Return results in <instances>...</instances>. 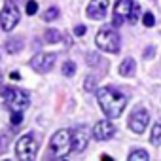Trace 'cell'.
<instances>
[{
    "instance_id": "obj_19",
    "label": "cell",
    "mask_w": 161,
    "mask_h": 161,
    "mask_svg": "<svg viewBox=\"0 0 161 161\" xmlns=\"http://www.w3.org/2000/svg\"><path fill=\"white\" fill-rule=\"evenodd\" d=\"M129 159H131V161H136V159L148 161V159H150V155H148V152H144V150H135V152H131V153H129Z\"/></svg>"
},
{
    "instance_id": "obj_15",
    "label": "cell",
    "mask_w": 161,
    "mask_h": 161,
    "mask_svg": "<svg viewBox=\"0 0 161 161\" xmlns=\"http://www.w3.org/2000/svg\"><path fill=\"white\" fill-rule=\"evenodd\" d=\"M150 142H152L153 146H159V144H161V121L153 123V127H152V135H150Z\"/></svg>"
},
{
    "instance_id": "obj_28",
    "label": "cell",
    "mask_w": 161,
    "mask_h": 161,
    "mask_svg": "<svg viewBox=\"0 0 161 161\" xmlns=\"http://www.w3.org/2000/svg\"><path fill=\"white\" fill-rule=\"evenodd\" d=\"M153 53H155V49H153V47H148V49L144 51V57H146V59H150V57H152Z\"/></svg>"
},
{
    "instance_id": "obj_24",
    "label": "cell",
    "mask_w": 161,
    "mask_h": 161,
    "mask_svg": "<svg viewBox=\"0 0 161 161\" xmlns=\"http://www.w3.org/2000/svg\"><path fill=\"white\" fill-rule=\"evenodd\" d=\"M38 12V4H36V0H29L27 2V15H34Z\"/></svg>"
},
{
    "instance_id": "obj_3",
    "label": "cell",
    "mask_w": 161,
    "mask_h": 161,
    "mask_svg": "<svg viewBox=\"0 0 161 161\" xmlns=\"http://www.w3.org/2000/svg\"><path fill=\"white\" fill-rule=\"evenodd\" d=\"M99 49L106 51V53H118L119 51V46H121V38L118 34V31L112 27H104L97 32V38H95Z\"/></svg>"
},
{
    "instance_id": "obj_22",
    "label": "cell",
    "mask_w": 161,
    "mask_h": 161,
    "mask_svg": "<svg viewBox=\"0 0 161 161\" xmlns=\"http://www.w3.org/2000/svg\"><path fill=\"white\" fill-rule=\"evenodd\" d=\"M10 138H12V135H0V155H2L4 152H6V148H8V144H10Z\"/></svg>"
},
{
    "instance_id": "obj_9",
    "label": "cell",
    "mask_w": 161,
    "mask_h": 161,
    "mask_svg": "<svg viewBox=\"0 0 161 161\" xmlns=\"http://www.w3.org/2000/svg\"><path fill=\"white\" fill-rule=\"evenodd\" d=\"M148 121H150V114H148L142 106H138V108L133 110V114H131V118H129V129H131L133 133H138V135H140V133L146 129Z\"/></svg>"
},
{
    "instance_id": "obj_16",
    "label": "cell",
    "mask_w": 161,
    "mask_h": 161,
    "mask_svg": "<svg viewBox=\"0 0 161 161\" xmlns=\"http://www.w3.org/2000/svg\"><path fill=\"white\" fill-rule=\"evenodd\" d=\"M44 38H46V42H47V44H57V42H61V32H59V31H55V29H47Z\"/></svg>"
},
{
    "instance_id": "obj_14",
    "label": "cell",
    "mask_w": 161,
    "mask_h": 161,
    "mask_svg": "<svg viewBox=\"0 0 161 161\" xmlns=\"http://www.w3.org/2000/svg\"><path fill=\"white\" fill-rule=\"evenodd\" d=\"M135 68H136L135 59H133V57H127V59L119 64V74H121V76H125V78H131V76L135 74Z\"/></svg>"
},
{
    "instance_id": "obj_11",
    "label": "cell",
    "mask_w": 161,
    "mask_h": 161,
    "mask_svg": "<svg viewBox=\"0 0 161 161\" xmlns=\"http://www.w3.org/2000/svg\"><path fill=\"white\" fill-rule=\"evenodd\" d=\"M116 135V127L110 119H101L93 127V138L95 140H110Z\"/></svg>"
},
{
    "instance_id": "obj_13",
    "label": "cell",
    "mask_w": 161,
    "mask_h": 161,
    "mask_svg": "<svg viewBox=\"0 0 161 161\" xmlns=\"http://www.w3.org/2000/svg\"><path fill=\"white\" fill-rule=\"evenodd\" d=\"M4 47H6V51H8L10 55H17V53H19V51H21V49L25 47V42H23V40H21L19 36H15V38L8 40Z\"/></svg>"
},
{
    "instance_id": "obj_17",
    "label": "cell",
    "mask_w": 161,
    "mask_h": 161,
    "mask_svg": "<svg viewBox=\"0 0 161 161\" xmlns=\"http://www.w3.org/2000/svg\"><path fill=\"white\" fill-rule=\"evenodd\" d=\"M57 17H59V10H57V8H47V10L42 14V19L47 21V23H49V21H55Z\"/></svg>"
},
{
    "instance_id": "obj_7",
    "label": "cell",
    "mask_w": 161,
    "mask_h": 161,
    "mask_svg": "<svg viewBox=\"0 0 161 161\" xmlns=\"http://www.w3.org/2000/svg\"><path fill=\"white\" fill-rule=\"evenodd\" d=\"M55 61H57V55L55 53H36L32 59H31V68L36 70V72H49L53 66H55Z\"/></svg>"
},
{
    "instance_id": "obj_25",
    "label": "cell",
    "mask_w": 161,
    "mask_h": 161,
    "mask_svg": "<svg viewBox=\"0 0 161 161\" xmlns=\"http://www.w3.org/2000/svg\"><path fill=\"white\" fill-rule=\"evenodd\" d=\"M21 121H23V112H12V123L19 125Z\"/></svg>"
},
{
    "instance_id": "obj_2",
    "label": "cell",
    "mask_w": 161,
    "mask_h": 161,
    "mask_svg": "<svg viewBox=\"0 0 161 161\" xmlns=\"http://www.w3.org/2000/svg\"><path fill=\"white\" fill-rule=\"evenodd\" d=\"M0 95L4 97V101L12 112H25L31 104L29 93L19 87H0Z\"/></svg>"
},
{
    "instance_id": "obj_21",
    "label": "cell",
    "mask_w": 161,
    "mask_h": 161,
    "mask_svg": "<svg viewBox=\"0 0 161 161\" xmlns=\"http://www.w3.org/2000/svg\"><path fill=\"white\" fill-rule=\"evenodd\" d=\"M138 14H140V6L136 2H133V10H131V15H129V23H136L138 21Z\"/></svg>"
},
{
    "instance_id": "obj_6",
    "label": "cell",
    "mask_w": 161,
    "mask_h": 161,
    "mask_svg": "<svg viewBox=\"0 0 161 161\" xmlns=\"http://www.w3.org/2000/svg\"><path fill=\"white\" fill-rule=\"evenodd\" d=\"M19 17H21V14H19L15 2L14 0H6L2 12H0V27H2V31H6V32L14 31L19 23Z\"/></svg>"
},
{
    "instance_id": "obj_12",
    "label": "cell",
    "mask_w": 161,
    "mask_h": 161,
    "mask_svg": "<svg viewBox=\"0 0 161 161\" xmlns=\"http://www.w3.org/2000/svg\"><path fill=\"white\" fill-rule=\"evenodd\" d=\"M106 12H108V0H91L87 6V15L89 19H95V21L103 19Z\"/></svg>"
},
{
    "instance_id": "obj_8",
    "label": "cell",
    "mask_w": 161,
    "mask_h": 161,
    "mask_svg": "<svg viewBox=\"0 0 161 161\" xmlns=\"http://www.w3.org/2000/svg\"><path fill=\"white\" fill-rule=\"evenodd\" d=\"M131 10H133V0H118V2H116V8H114L112 25H114V27H121L125 21H129Z\"/></svg>"
},
{
    "instance_id": "obj_10",
    "label": "cell",
    "mask_w": 161,
    "mask_h": 161,
    "mask_svg": "<svg viewBox=\"0 0 161 161\" xmlns=\"http://www.w3.org/2000/svg\"><path fill=\"white\" fill-rule=\"evenodd\" d=\"M89 136H91V133H89V129L86 125L76 127L72 131V152H78V153L84 152L87 142H89Z\"/></svg>"
},
{
    "instance_id": "obj_18",
    "label": "cell",
    "mask_w": 161,
    "mask_h": 161,
    "mask_svg": "<svg viewBox=\"0 0 161 161\" xmlns=\"http://www.w3.org/2000/svg\"><path fill=\"white\" fill-rule=\"evenodd\" d=\"M74 72H76V63H74V61H64V64H63V74H64L66 78H70V76H74Z\"/></svg>"
},
{
    "instance_id": "obj_27",
    "label": "cell",
    "mask_w": 161,
    "mask_h": 161,
    "mask_svg": "<svg viewBox=\"0 0 161 161\" xmlns=\"http://www.w3.org/2000/svg\"><path fill=\"white\" fill-rule=\"evenodd\" d=\"M74 34H76V36H84V34H86V27H84V25H78V27L74 29Z\"/></svg>"
},
{
    "instance_id": "obj_4",
    "label": "cell",
    "mask_w": 161,
    "mask_h": 161,
    "mask_svg": "<svg viewBox=\"0 0 161 161\" xmlns=\"http://www.w3.org/2000/svg\"><path fill=\"white\" fill-rule=\"evenodd\" d=\"M49 150L55 157H66L72 152V131L59 129L49 140Z\"/></svg>"
},
{
    "instance_id": "obj_26",
    "label": "cell",
    "mask_w": 161,
    "mask_h": 161,
    "mask_svg": "<svg viewBox=\"0 0 161 161\" xmlns=\"http://www.w3.org/2000/svg\"><path fill=\"white\" fill-rule=\"evenodd\" d=\"M87 63H89L91 66L99 64V55H97V53H89V55H87Z\"/></svg>"
},
{
    "instance_id": "obj_23",
    "label": "cell",
    "mask_w": 161,
    "mask_h": 161,
    "mask_svg": "<svg viewBox=\"0 0 161 161\" xmlns=\"http://www.w3.org/2000/svg\"><path fill=\"white\" fill-rule=\"evenodd\" d=\"M142 23H144V27H153V23H155V17H153V14L146 12V14H144V17H142Z\"/></svg>"
},
{
    "instance_id": "obj_1",
    "label": "cell",
    "mask_w": 161,
    "mask_h": 161,
    "mask_svg": "<svg viewBox=\"0 0 161 161\" xmlns=\"http://www.w3.org/2000/svg\"><path fill=\"white\" fill-rule=\"evenodd\" d=\"M97 99H99V104L104 112L106 118H119L127 106V95L123 91H119L118 87L114 86H106V87H101L97 91Z\"/></svg>"
},
{
    "instance_id": "obj_20",
    "label": "cell",
    "mask_w": 161,
    "mask_h": 161,
    "mask_svg": "<svg viewBox=\"0 0 161 161\" xmlns=\"http://www.w3.org/2000/svg\"><path fill=\"white\" fill-rule=\"evenodd\" d=\"M84 87H86V91H93L97 87V78L95 76H87L86 82H84Z\"/></svg>"
},
{
    "instance_id": "obj_5",
    "label": "cell",
    "mask_w": 161,
    "mask_h": 161,
    "mask_svg": "<svg viewBox=\"0 0 161 161\" xmlns=\"http://www.w3.org/2000/svg\"><path fill=\"white\" fill-rule=\"evenodd\" d=\"M36 153H38V140H36V136L32 133L23 135L17 140V144H15V155H17V159L31 161V159L36 157Z\"/></svg>"
}]
</instances>
